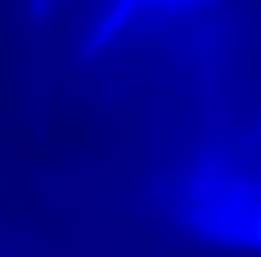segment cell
<instances>
[{
	"label": "cell",
	"mask_w": 261,
	"mask_h": 257,
	"mask_svg": "<svg viewBox=\"0 0 261 257\" xmlns=\"http://www.w3.org/2000/svg\"><path fill=\"white\" fill-rule=\"evenodd\" d=\"M186 216L204 238L261 250V179L206 166L188 188Z\"/></svg>",
	"instance_id": "obj_1"
},
{
	"label": "cell",
	"mask_w": 261,
	"mask_h": 257,
	"mask_svg": "<svg viewBox=\"0 0 261 257\" xmlns=\"http://www.w3.org/2000/svg\"><path fill=\"white\" fill-rule=\"evenodd\" d=\"M259 179H261V177H259Z\"/></svg>",
	"instance_id": "obj_2"
}]
</instances>
